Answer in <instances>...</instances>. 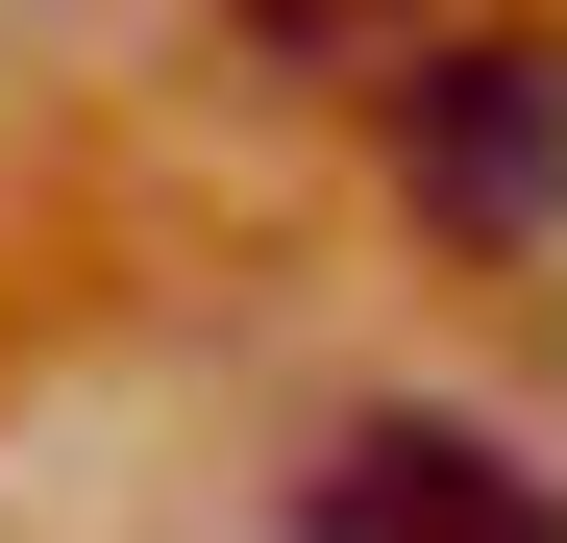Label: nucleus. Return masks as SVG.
I'll list each match as a JSON object with an SVG mask.
<instances>
[{
    "mask_svg": "<svg viewBox=\"0 0 567 543\" xmlns=\"http://www.w3.org/2000/svg\"><path fill=\"white\" fill-rule=\"evenodd\" d=\"M395 198L444 247H543L567 223V50L543 25H468V50L395 74Z\"/></svg>",
    "mask_w": 567,
    "mask_h": 543,
    "instance_id": "f257e3e1",
    "label": "nucleus"
},
{
    "mask_svg": "<svg viewBox=\"0 0 567 543\" xmlns=\"http://www.w3.org/2000/svg\"><path fill=\"white\" fill-rule=\"evenodd\" d=\"M297 543H567V494L518 444H468V420H370V444H321Z\"/></svg>",
    "mask_w": 567,
    "mask_h": 543,
    "instance_id": "f03ea898",
    "label": "nucleus"
},
{
    "mask_svg": "<svg viewBox=\"0 0 567 543\" xmlns=\"http://www.w3.org/2000/svg\"><path fill=\"white\" fill-rule=\"evenodd\" d=\"M223 25L271 74H420V50H468V0H223Z\"/></svg>",
    "mask_w": 567,
    "mask_h": 543,
    "instance_id": "7ed1b4c3",
    "label": "nucleus"
}]
</instances>
